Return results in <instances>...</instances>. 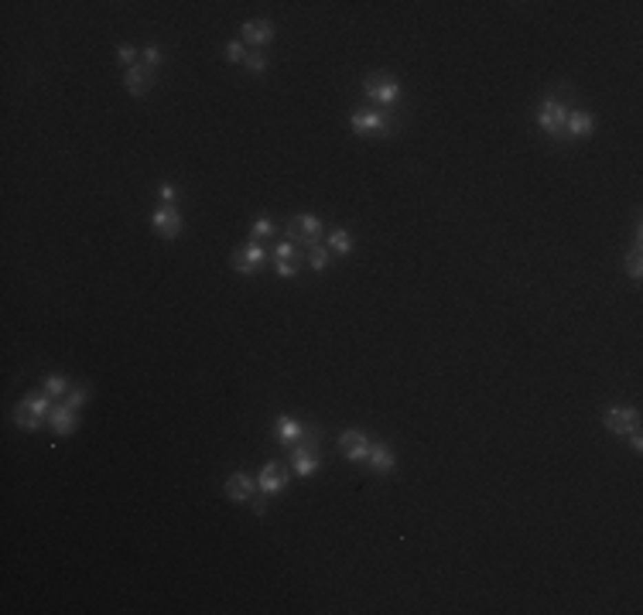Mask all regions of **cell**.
Here are the masks:
<instances>
[{
  "instance_id": "6da1fadb",
  "label": "cell",
  "mask_w": 643,
  "mask_h": 615,
  "mask_svg": "<svg viewBox=\"0 0 643 615\" xmlns=\"http://www.w3.org/2000/svg\"><path fill=\"white\" fill-rule=\"evenodd\" d=\"M568 113H571V106L561 100V96H547V100L540 102V109H537V127L554 144H561V140H568Z\"/></svg>"
},
{
  "instance_id": "7a4b0ae2",
  "label": "cell",
  "mask_w": 643,
  "mask_h": 615,
  "mask_svg": "<svg viewBox=\"0 0 643 615\" xmlns=\"http://www.w3.org/2000/svg\"><path fill=\"white\" fill-rule=\"evenodd\" d=\"M349 127L363 137V133H377V137H390L397 130V120L394 113L380 109V106H370V109H352L349 113Z\"/></svg>"
},
{
  "instance_id": "3957f363",
  "label": "cell",
  "mask_w": 643,
  "mask_h": 615,
  "mask_svg": "<svg viewBox=\"0 0 643 615\" xmlns=\"http://www.w3.org/2000/svg\"><path fill=\"white\" fill-rule=\"evenodd\" d=\"M363 93H366V100L373 102V106H390V102L401 100V83L394 79V76H366L363 79Z\"/></svg>"
},
{
  "instance_id": "277c9868",
  "label": "cell",
  "mask_w": 643,
  "mask_h": 615,
  "mask_svg": "<svg viewBox=\"0 0 643 615\" xmlns=\"http://www.w3.org/2000/svg\"><path fill=\"white\" fill-rule=\"evenodd\" d=\"M319 236H322V219L319 215L302 212V215L291 219V243H295V246L312 250V246H319Z\"/></svg>"
},
{
  "instance_id": "5b68a950",
  "label": "cell",
  "mask_w": 643,
  "mask_h": 615,
  "mask_svg": "<svg viewBox=\"0 0 643 615\" xmlns=\"http://www.w3.org/2000/svg\"><path fill=\"white\" fill-rule=\"evenodd\" d=\"M151 229H154L158 236H165V239H175V236H182L185 219H182V212H178L175 205H158V208L151 212Z\"/></svg>"
},
{
  "instance_id": "8992f818",
  "label": "cell",
  "mask_w": 643,
  "mask_h": 615,
  "mask_svg": "<svg viewBox=\"0 0 643 615\" xmlns=\"http://www.w3.org/2000/svg\"><path fill=\"white\" fill-rule=\"evenodd\" d=\"M267 260V250L257 243V239H250L246 246H240V250H233V257H229V263H233V270H240L243 277H253L257 274V267Z\"/></svg>"
},
{
  "instance_id": "52a82bcc",
  "label": "cell",
  "mask_w": 643,
  "mask_h": 615,
  "mask_svg": "<svg viewBox=\"0 0 643 615\" xmlns=\"http://www.w3.org/2000/svg\"><path fill=\"white\" fill-rule=\"evenodd\" d=\"M370 448H373V441H370L363 431H342V434H339V451H342L349 462H366V458H370Z\"/></svg>"
},
{
  "instance_id": "ba28073f",
  "label": "cell",
  "mask_w": 643,
  "mask_h": 615,
  "mask_svg": "<svg viewBox=\"0 0 643 615\" xmlns=\"http://www.w3.org/2000/svg\"><path fill=\"white\" fill-rule=\"evenodd\" d=\"M288 479H291V472H284V465H281V462H267V465L260 468L257 489H260L264 496H277V493H284Z\"/></svg>"
},
{
  "instance_id": "9c48e42d",
  "label": "cell",
  "mask_w": 643,
  "mask_h": 615,
  "mask_svg": "<svg viewBox=\"0 0 643 615\" xmlns=\"http://www.w3.org/2000/svg\"><path fill=\"white\" fill-rule=\"evenodd\" d=\"M602 424L613 431V434H630L633 427H640V413L633 407H609L606 413H602Z\"/></svg>"
},
{
  "instance_id": "30bf717a",
  "label": "cell",
  "mask_w": 643,
  "mask_h": 615,
  "mask_svg": "<svg viewBox=\"0 0 643 615\" xmlns=\"http://www.w3.org/2000/svg\"><path fill=\"white\" fill-rule=\"evenodd\" d=\"M271 38H274V24H271V21H246V24L240 28V41H246V45H253V48L271 45Z\"/></svg>"
},
{
  "instance_id": "8fae6325",
  "label": "cell",
  "mask_w": 643,
  "mask_h": 615,
  "mask_svg": "<svg viewBox=\"0 0 643 615\" xmlns=\"http://www.w3.org/2000/svg\"><path fill=\"white\" fill-rule=\"evenodd\" d=\"M48 427H52L55 434H62V438H65V434H72V431L79 427V413L69 407V404H55V407H52V413H48Z\"/></svg>"
},
{
  "instance_id": "7c38bea8",
  "label": "cell",
  "mask_w": 643,
  "mask_h": 615,
  "mask_svg": "<svg viewBox=\"0 0 643 615\" xmlns=\"http://www.w3.org/2000/svg\"><path fill=\"white\" fill-rule=\"evenodd\" d=\"M322 465V455L319 451H308V448H291V472L298 475V479H308V475H315Z\"/></svg>"
},
{
  "instance_id": "4fadbf2b",
  "label": "cell",
  "mask_w": 643,
  "mask_h": 615,
  "mask_svg": "<svg viewBox=\"0 0 643 615\" xmlns=\"http://www.w3.org/2000/svg\"><path fill=\"white\" fill-rule=\"evenodd\" d=\"M151 83H154V69H147V65H134L123 76V86L130 89V96H144L151 89Z\"/></svg>"
},
{
  "instance_id": "5bb4252c",
  "label": "cell",
  "mask_w": 643,
  "mask_h": 615,
  "mask_svg": "<svg viewBox=\"0 0 643 615\" xmlns=\"http://www.w3.org/2000/svg\"><path fill=\"white\" fill-rule=\"evenodd\" d=\"M253 489H257V482L246 479L243 472H233V475L226 479V499H233V503H246V499L253 496Z\"/></svg>"
},
{
  "instance_id": "9a60e30c",
  "label": "cell",
  "mask_w": 643,
  "mask_h": 615,
  "mask_svg": "<svg viewBox=\"0 0 643 615\" xmlns=\"http://www.w3.org/2000/svg\"><path fill=\"white\" fill-rule=\"evenodd\" d=\"M274 434H277V441L281 444H298L302 441V434H305V424L302 420H295V417H288V413H281L277 417V427H274Z\"/></svg>"
},
{
  "instance_id": "2e32d148",
  "label": "cell",
  "mask_w": 643,
  "mask_h": 615,
  "mask_svg": "<svg viewBox=\"0 0 643 615\" xmlns=\"http://www.w3.org/2000/svg\"><path fill=\"white\" fill-rule=\"evenodd\" d=\"M595 130V116L585 109H571L568 113V137H589Z\"/></svg>"
},
{
  "instance_id": "e0dca14e",
  "label": "cell",
  "mask_w": 643,
  "mask_h": 615,
  "mask_svg": "<svg viewBox=\"0 0 643 615\" xmlns=\"http://www.w3.org/2000/svg\"><path fill=\"white\" fill-rule=\"evenodd\" d=\"M370 465H373L377 475H387V472L394 468V451H390V444L377 441V444L370 448Z\"/></svg>"
},
{
  "instance_id": "ac0fdd59",
  "label": "cell",
  "mask_w": 643,
  "mask_h": 615,
  "mask_svg": "<svg viewBox=\"0 0 643 615\" xmlns=\"http://www.w3.org/2000/svg\"><path fill=\"white\" fill-rule=\"evenodd\" d=\"M328 250L339 253V257H349V253H352V236H349L346 229H332V233H328Z\"/></svg>"
},
{
  "instance_id": "d6986e66",
  "label": "cell",
  "mask_w": 643,
  "mask_h": 615,
  "mask_svg": "<svg viewBox=\"0 0 643 615\" xmlns=\"http://www.w3.org/2000/svg\"><path fill=\"white\" fill-rule=\"evenodd\" d=\"M41 390H45V393H48V397L55 400V397H65V393H69L72 387H69V380H65V376L52 373V376H45V380H41Z\"/></svg>"
},
{
  "instance_id": "ffe728a7",
  "label": "cell",
  "mask_w": 643,
  "mask_h": 615,
  "mask_svg": "<svg viewBox=\"0 0 643 615\" xmlns=\"http://www.w3.org/2000/svg\"><path fill=\"white\" fill-rule=\"evenodd\" d=\"M14 424H17V427H24V431H38L45 420H41V417H34L31 410L24 407V400H21V404L14 407Z\"/></svg>"
},
{
  "instance_id": "44dd1931",
  "label": "cell",
  "mask_w": 643,
  "mask_h": 615,
  "mask_svg": "<svg viewBox=\"0 0 643 615\" xmlns=\"http://www.w3.org/2000/svg\"><path fill=\"white\" fill-rule=\"evenodd\" d=\"M274 229H277V226H274V219H271V215H260V219H253V226H250V239H257V243H260L264 236L271 239V236H274Z\"/></svg>"
},
{
  "instance_id": "7402d4cb",
  "label": "cell",
  "mask_w": 643,
  "mask_h": 615,
  "mask_svg": "<svg viewBox=\"0 0 643 615\" xmlns=\"http://www.w3.org/2000/svg\"><path fill=\"white\" fill-rule=\"evenodd\" d=\"M328 263H332V250H325V246H312V250H308V267H312V270L322 274Z\"/></svg>"
},
{
  "instance_id": "603a6c76",
  "label": "cell",
  "mask_w": 643,
  "mask_h": 615,
  "mask_svg": "<svg viewBox=\"0 0 643 615\" xmlns=\"http://www.w3.org/2000/svg\"><path fill=\"white\" fill-rule=\"evenodd\" d=\"M271 257H274V260H305V253H302V246H295L291 239H288V243H277Z\"/></svg>"
},
{
  "instance_id": "cb8c5ba5",
  "label": "cell",
  "mask_w": 643,
  "mask_h": 615,
  "mask_svg": "<svg viewBox=\"0 0 643 615\" xmlns=\"http://www.w3.org/2000/svg\"><path fill=\"white\" fill-rule=\"evenodd\" d=\"M319 441H322V431L315 427V424H305L302 441H298V444H291V448H308V451H319Z\"/></svg>"
},
{
  "instance_id": "d4e9b609",
  "label": "cell",
  "mask_w": 643,
  "mask_h": 615,
  "mask_svg": "<svg viewBox=\"0 0 643 615\" xmlns=\"http://www.w3.org/2000/svg\"><path fill=\"white\" fill-rule=\"evenodd\" d=\"M243 65H246L250 72H267V65H271V62H267V55H264V52H246V62H243Z\"/></svg>"
},
{
  "instance_id": "484cf974",
  "label": "cell",
  "mask_w": 643,
  "mask_h": 615,
  "mask_svg": "<svg viewBox=\"0 0 643 615\" xmlns=\"http://www.w3.org/2000/svg\"><path fill=\"white\" fill-rule=\"evenodd\" d=\"M302 263H305V260H274V270H277L281 277H298Z\"/></svg>"
},
{
  "instance_id": "4316f807",
  "label": "cell",
  "mask_w": 643,
  "mask_h": 615,
  "mask_svg": "<svg viewBox=\"0 0 643 615\" xmlns=\"http://www.w3.org/2000/svg\"><path fill=\"white\" fill-rule=\"evenodd\" d=\"M86 400H89V390H86V387H72V390L65 393V404H69L72 410H79Z\"/></svg>"
},
{
  "instance_id": "83f0119b",
  "label": "cell",
  "mask_w": 643,
  "mask_h": 615,
  "mask_svg": "<svg viewBox=\"0 0 643 615\" xmlns=\"http://www.w3.org/2000/svg\"><path fill=\"white\" fill-rule=\"evenodd\" d=\"M116 58H120L123 69H134V65H137V48H134V45H120V48H116Z\"/></svg>"
},
{
  "instance_id": "f1b7e54d",
  "label": "cell",
  "mask_w": 643,
  "mask_h": 615,
  "mask_svg": "<svg viewBox=\"0 0 643 615\" xmlns=\"http://www.w3.org/2000/svg\"><path fill=\"white\" fill-rule=\"evenodd\" d=\"M226 58L236 62V65L246 62V45H243V41H229V45H226Z\"/></svg>"
},
{
  "instance_id": "f546056e",
  "label": "cell",
  "mask_w": 643,
  "mask_h": 615,
  "mask_svg": "<svg viewBox=\"0 0 643 615\" xmlns=\"http://www.w3.org/2000/svg\"><path fill=\"white\" fill-rule=\"evenodd\" d=\"M626 274H630L633 281H640L643 263H640V253H637V250H633V253H630V260H626Z\"/></svg>"
},
{
  "instance_id": "4dcf8cb0",
  "label": "cell",
  "mask_w": 643,
  "mask_h": 615,
  "mask_svg": "<svg viewBox=\"0 0 643 615\" xmlns=\"http://www.w3.org/2000/svg\"><path fill=\"white\" fill-rule=\"evenodd\" d=\"M161 58H165V55H161V48H144V65H147V69H158V65H161Z\"/></svg>"
},
{
  "instance_id": "1f68e13d",
  "label": "cell",
  "mask_w": 643,
  "mask_h": 615,
  "mask_svg": "<svg viewBox=\"0 0 643 615\" xmlns=\"http://www.w3.org/2000/svg\"><path fill=\"white\" fill-rule=\"evenodd\" d=\"M158 195H161V202H165V205H175V199H178L175 185H161V188H158Z\"/></svg>"
},
{
  "instance_id": "d6a6232c",
  "label": "cell",
  "mask_w": 643,
  "mask_h": 615,
  "mask_svg": "<svg viewBox=\"0 0 643 615\" xmlns=\"http://www.w3.org/2000/svg\"><path fill=\"white\" fill-rule=\"evenodd\" d=\"M626 438H630V448H633V451H643V438H640V427H633V431H630V434H626Z\"/></svg>"
},
{
  "instance_id": "836d02e7",
  "label": "cell",
  "mask_w": 643,
  "mask_h": 615,
  "mask_svg": "<svg viewBox=\"0 0 643 615\" xmlns=\"http://www.w3.org/2000/svg\"><path fill=\"white\" fill-rule=\"evenodd\" d=\"M253 512L264 516V512H267V503H264V499H253Z\"/></svg>"
}]
</instances>
